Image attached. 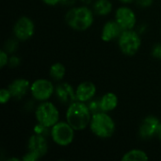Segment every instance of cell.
Returning <instances> with one entry per match:
<instances>
[{
  "label": "cell",
  "instance_id": "6da1fadb",
  "mask_svg": "<svg viewBox=\"0 0 161 161\" xmlns=\"http://www.w3.org/2000/svg\"><path fill=\"white\" fill-rule=\"evenodd\" d=\"M92 112L87 103L75 101L72 103L66 111V122L75 130H83L90 125Z\"/></svg>",
  "mask_w": 161,
  "mask_h": 161
},
{
  "label": "cell",
  "instance_id": "7a4b0ae2",
  "mask_svg": "<svg viewBox=\"0 0 161 161\" xmlns=\"http://www.w3.org/2000/svg\"><path fill=\"white\" fill-rule=\"evenodd\" d=\"M66 24L73 29L84 31L93 24V12L86 6L75 7L65 14Z\"/></svg>",
  "mask_w": 161,
  "mask_h": 161
},
{
  "label": "cell",
  "instance_id": "3957f363",
  "mask_svg": "<svg viewBox=\"0 0 161 161\" xmlns=\"http://www.w3.org/2000/svg\"><path fill=\"white\" fill-rule=\"evenodd\" d=\"M90 128L96 137L101 139H108L115 132V122L108 114V112L100 111L92 114Z\"/></svg>",
  "mask_w": 161,
  "mask_h": 161
},
{
  "label": "cell",
  "instance_id": "277c9868",
  "mask_svg": "<svg viewBox=\"0 0 161 161\" xmlns=\"http://www.w3.org/2000/svg\"><path fill=\"white\" fill-rule=\"evenodd\" d=\"M35 116L39 124L49 128L59 122L58 109L53 103L47 101H43L37 107Z\"/></svg>",
  "mask_w": 161,
  "mask_h": 161
},
{
  "label": "cell",
  "instance_id": "5b68a950",
  "mask_svg": "<svg viewBox=\"0 0 161 161\" xmlns=\"http://www.w3.org/2000/svg\"><path fill=\"white\" fill-rule=\"evenodd\" d=\"M118 45L123 54L132 57L138 53L142 46L141 36L133 29L124 30L118 39Z\"/></svg>",
  "mask_w": 161,
  "mask_h": 161
},
{
  "label": "cell",
  "instance_id": "8992f818",
  "mask_svg": "<svg viewBox=\"0 0 161 161\" xmlns=\"http://www.w3.org/2000/svg\"><path fill=\"white\" fill-rule=\"evenodd\" d=\"M48 143L44 136L38 134L32 135L27 142V152L23 157L24 161H35L46 155Z\"/></svg>",
  "mask_w": 161,
  "mask_h": 161
},
{
  "label": "cell",
  "instance_id": "52a82bcc",
  "mask_svg": "<svg viewBox=\"0 0 161 161\" xmlns=\"http://www.w3.org/2000/svg\"><path fill=\"white\" fill-rule=\"evenodd\" d=\"M75 129L67 122H58L51 127V137L59 146L70 145L75 139Z\"/></svg>",
  "mask_w": 161,
  "mask_h": 161
},
{
  "label": "cell",
  "instance_id": "ba28073f",
  "mask_svg": "<svg viewBox=\"0 0 161 161\" xmlns=\"http://www.w3.org/2000/svg\"><path fill=\"white\" fill-rule=\"evenodd\" d=\"M30 92L33 98L37 101H47L55 92V87L52 81L44 78H40L31 83Z\"/></svg>",
  "mask_w": 161,
  "mask_h": 161
},
{
  "label": "cell",
  "instance_id": "9c48e42d",
  "mask_svg": "<svg viewBox=\"0 0 161 161\" xmlns=\"http://www.w3.org/2000/svg\"><path fill=\"white\" fill-rule=\"evenodd\" d=\"M35 32V25L33 21L27 16L20 17L13 25V34L18 41H27Z\"/></svg>",
  "mask_w": 161,
  "mask_h": 161
},
{
  "label": "cell",
  "instance_id": "30bf717a",
  "mask_svg": "<svg viewBox=\"0 0 161 161\" xmlns=\"http://www.w3.org/2000/svg\"><path fill=\"white\" fill-rule=\"evenodd\" d=\"M115 21L124 30L133 29L137 23L135 12L128 7L123 6L117 8L115 12Z\"/></svg>",
  "mask_w": 161,
  "mask_h": 161
},
{
  "label": "cell",
  "instance_id": "8fae6325",
  "mask_svg": "<svg viewBox=\"0 0 161 161\" xmlns=\"http://www.w3.org/2000/svg\"><path fill=\"white\" fill-rule=\"evenodd\" d=\"M160 125V121L156 116H147L143 119L140 129L139 135L142 140H149L158 135Z\"/></svg>",
  "mask_w": 161,
  "mask_h": 161
},
{
  "label": "cell",
  "instance_id": "7c38bea8",
  "mask_svg": "<svg viewBox=\"0 0 161 161\" xmlns=\"http://www.w3.org/2000/svg\"><path fill=\"white\" fill-rule=\"evenodd\" d=\"M57 98L64 105L70 106L72 103L77 101L75 91L69 83H60L55 89Z\"/></svg>",
  "mask_w": 161,
  "mask_h": 161
},
{
  "label": "cell",
  "instance_id": "4fadbf2b",
  "mask_svg": "<svg viewBox=\"0 0 161 161\" xmlns=\"http://www.w3.org/2000/svg\"><path fill=\"white\" fill-rule=\"evenodd\" d=\"M96 86L91 81H85L80 83L75 89V94L77 101L88 103L92 100L96 93Z\"/></svg>",
  "mask_w": 161,
  "mask_h": 161
},
{
  "label": "cell",
  "instance_id": "5bb4252c",
  "mask_svg": "<svg viewBox=\"0 0 161 161\" xmlns=\"http://www.w3.org/2000/svg\"><path fill=\"white\" fill-rule=\"evenodd\" d=\"M30 87H31V84L29 83L27 79L17 78V79H14L8 86V89L10 92L12 98L21 99L30 91Z\"/></svg>",
  "mask_w": 161,
  "mask_h": 161
},
{
  "label": "cell",
  "instance_id": "9a60e30c",
  "mask_svg": "<svg viewBox=\"0 0 161 161\" xmlns=\"http://www.w3.org/2000/svg\"><path fill=\"white\" fill-rule=\"evenodd\" d=\"M124 32V29L116 21H108L107 22L101 32V39L104 42H111L115 39H119V37Z\"/></svg>",
  "mask_w": 161,
  "mask_h": 161
},
{
  "label": "cell",
  "instance_id": "2e32d148",
  "mask_svg": "<svg viewBox=\"0 0 161 161\" xmlns=\"http://www.w3.org/2000/svg\"><path fill=\"white\" fill-rule=\"evenodd\" d=\"M101 110L109 112L114 110L118 106V97L113 92H107L100 98Z\"/></svg>",
  "mask_w": 161,
  "mask_h": 161
},
{
  "label": "cell",
  "instance_id": "e0dca14e",
  "mask_svg": "<svg viewBox=\"0 0 161 161\" xmlns=\"http://www.w3.org/2000/svg\"><path fill=\"white\" fill-rule=\"evenodd\" d=\"M112 7L110 0H96L93 4V10L97 15L105 16L111 12Z\"/></svg>",
  "mask_w": 161,
  "mask_h": 161
},
{
  "label": "cell",
  "instance_id": "ac0fdd59",
  "mask_svg": "<svg viewBox=\"0 0 161 161\" xmlns=\"http://www.w3.org/2000/svg\"><path fill=\"white\" fill-rule=\"evenodd\" d=\"M149 159L147 154L140 149H132L125 153L122 158L123 161H146Z\"/></svg>",
  "mask_w": 161,
  "mask_h": 161
},
{
  "label": "cell",
  "instance_id": "d6986e66",
  "mask_svg": "<svg viewBox=\"0 0 161 161\" xmlns=\"http://www.w3.org/2000/svg\"><path fill=\"white\" fill-rule=\"evenodd\" d=\"M66 74V68L65 66L60 62H56L53 65H51L49 70V75L52 79L59 81L63 79Z\"/></svg>",
  "mask_w": 161,
  "mask_h": 161
},
{
  "label": "cell",
  "instance_id": "ffe728a7",
  "mask_svg": "<svg viewBox=\"0 0 161 161\" xmlns=\"http://www.w3.org/2000/svg\"><path fill=\"white\" fill-rule=\"evenodd\" d=\"M92 114H94V113H97V112H100L102 111L101 110V105H100V99H92L90 100L88 103H87Z\"/></svg>",
  "mask_w": 161,
  "mask_h": 161
},
{
  "label": "cell",
  "instance_id": "44dd1931",
  "mask_svg": "<svg viewBox=\"0 0 161 161\" xmlns=\"http://www.w3.org/2000/svg\"><path fill=\"white\" fill-rule=\"evenodd\" d=\"M16 40L15 39H10V40L7 41L6 43H5L4 50L7 51L8 53H13L14 51H16V49L18 47V42H17Z\"/></svg>",
  "mask_w": 161,
  "mask_h": 161
},
{
  "label": "cell",
  "instance_id": "7402d4cb",
  "mask_svg": "<svg viewBox=\"0 0 161 161\" xmlns=\"http://www.w3.org/2000/svg\"><path fill=\"white\" fill-rule=\"evenodd\" d=\"M34 133L38 134V135H41V136L46 137L48 134H51V130L49 131V127H46V126H44V125L38 123L34 127Z\"/></svg>",
  "mask_w": 161,
  "mask_h": 161
},
{
  "label": "cell",
  "instance_id": "603a6c76",
  "mask_svg": "<svg viewBox=\"0 0 161 161\" xmlns=\"http://www.w3.org/2000/svg\"><path fill=\"white\" fill-rule=\"evenodd\" d=\"M10 98H12L10 92L8 91V89H2L0 91V103L1 104H7Z\"/></svg>",
  "mask_w": 161,
  "mask_h": 161
},
{
  "label": "cell",
  "instance_id": "cb8c5ba5",
  "mask_svg": "<svg viewBox=\"0 0 161 161\" xmlns=\"http://www.w3.org/2000/svg\"><path fill=\"white\" fill-rule=\"evenodd\" d=\"M8 60H9V58L8 56V52L5 51L4 49L1 50V52H0V67L3 68L6 65H8Z\"/></svg>",
  "mask_w": 161,
  "mask_h": 161
},
{
  "label": "cell",
  "instance_id": "d4e9b609",
  "mask_svg": "<svg viewBox=\"0 0 161 161\" xmlns=\"http://www.w3.org/2000/svg\"><path fill=\"white\" fill-rule=\"evenodd\" d=\"M152 56L157 59H161V43H158L153 47Z\"/></svg>",
  "mask_w": 161,
  "mask_h": 161
},
{
  "label": "cell",
  "instance_id": "484cf974",
  "mask_svg": "<svg viewBox=\"0 0 161 161\" xmlns=\"http://www.w3.org/2000/svg\"><path fill=\"white\" fill-rule=\"evenodd\" d=\"M20 64V58L17 56H12L9 58L8 60V65L10 67H17Z\"/></svg>",
  "mask_w": 161,
  "mask_h": 161
},
{
  "label": "cell",
  "instance_id": "4316f807",
  "mask_svg": "<svg viewBox=\"0 0 161 161\" xmlns=\"http://www.w3.org/2000/svg\"><path fill=\"white\" fill-rule=\"evenodd\" d=\"M136 1H137V4L142 8H148L154 2V0H136Z\"/></svg>",
  "mask_w": 161,
  "mask_h": 161
},
{
  "label": "cell",
  "instance_id": "83f0119b",
  "mask_svg": "<svg viewBox=\"0 0 161 161\" xmlns=\"http://www.w3.org/2000/svg\"><path fill=\"white\" fill-rule=\"evenodd\" d=\"M42 1L48 6H56L58 4H60V0H42Z\"/></svg>",
  "mask_w": 161,
  "mask_h": 161
},
{
  "label": "cell",
  "instance_id": "f1b7e54d",
  "mask_svg": "<svg viewBox=\"0 0 161 161\" xmlns=\"http://www.w3.org/2000/svg\"><path fill=\"white\" fill-rule=\"evenodd\" d=\"M76 0H60V4L63 6H73Z\"/></svg>",
  "mask_w": 161,
  "mask_h": 161
},
{
  "label": "cell",
  "instance_id": "f546056e",
  "mask_svg": "<svg viewBox=\"0 0 161 161\" xmlns=\"http://www.w3.org/2000/svg\"><path fill=\"white\" fill-rule=\"evenodd\" d=\"M119 1H121L123 4H131V3H133L135 0H119Z\"/></svg>",
  "mask_w": 161,
  "mask_h": 161
},
{
  "label": "cell",
  "instance_id": "4dcf8cb0",
  "mask_svg": "<svg viewBox=\"0 0 161 161\" xmlns=\"http://www.w3.org/2000/svg\"><path fill=\"white\" fill-rule=\"evenodd\" d=\"M158 137V139L161 141V123H160V125H159V128H158V135H157Z\"/></svg>",
  "mask_w": 161,
  "mask_h": 161
}]
</instances>
